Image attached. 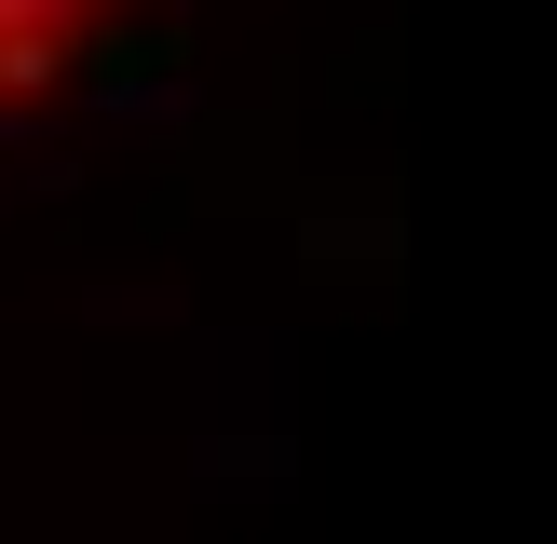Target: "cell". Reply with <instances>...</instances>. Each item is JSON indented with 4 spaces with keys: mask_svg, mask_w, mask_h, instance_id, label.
<instances>
[{
    "mask_svg": "<svg viewBox=\"0 0 557 544\" xmlns=\"http://www.w3.org/2000/svg\"><path fill=\"white\" fill-rule=\"evenodd\" d=\"M0 82H54V41H0Z\"/></svg>",
    "mask_w": 557,
    "mask_h": 544,
    "instance_id": "obj_1",
    "label": "cell"
}]
</instances>
